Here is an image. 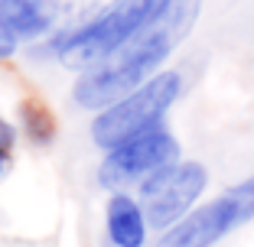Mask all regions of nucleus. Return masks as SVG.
<instances>
[{
	"instance_id": "obj_2",
	"label": "nucleus",
	"mask_w": 254,
	"mask_h": 247,
	"mask_svg": "<svg viewBox=\"0 0 254 247\" xmlns=\"http://www.w3.org/2000/svg\"><path fill=\"white\" fill-rule=\"evenodd\" d=\"M180 88H183V78L176 75V72L150 75L147 82H140L134 91H127L114 104L98 111V117L91 120V140H95L98 147L111 150V147L143 134V130L160 127V120L166 117L173 101L180 98Z\"/></svg>"
},
{
	"instance_id": "obj_9",
	"label": "nucleus",
	"mask_w": 254,
	"mask_h": 247,
	"mask_svg": "<svg viewBox=\"0 0 254 247\" xmlns=\"http://www.w3.org/2000/svg\"><path fill=\"white\" fill-rule=\"evenodd\" d=\"M20 114H23V130L30 134V140H36V143H49V140H53L56 120H53V114L46 111V107H39V104H23Z\"/></svg>"
},
{
	"instance_id": "obj_7",
	"label": "nucleus",
	"mask_w": 254,
	"mask_h": 247,
	"mask_svg": "<svg viewBox=\"0 0 254 247\" xmlns=\"http://www.w3.org/2000/svg\"><path fill=\"white\" fill-rule=\"evenodd\" d=\"M108 241L111 247H143L147 244V215L140 202H134L127 192H114L105 215Z\"/></svg>"
},
{
	"instance_id": "obj_5",
	"label": "nucleus",
	"mask_w": 254,
	"mask_h": 247,
	"mask_svg": "<svg viewBox=\"0 0 254 247\" xmlns=\"http://www.w3.org/2000/svg\"><path fill=\"white\" fill-rule=\"evenodd\" d=\"M209 186V172L202 163L192 159H173V163L153 169L140 182V208L147 215V225L170 228L176 225Z\"/></svg>"
},
{
	"instance_id": "obj_12",
	"label": "nucleus",
	"mask_w": 254,
	"mask_h": 247,
	"mask_svg": "<svg viewBox=\"0 0 254 247\" xmlns=\"http://www.w3.org/2000/svg\"><path fill=\"white\" fill-rule=\"evenodd\" d=\"M7 147H0V176H3V169H7Z\"/></svg>"
},
{
	"instance_id": "obj_4",
	"label": "nucleus",
	"mask_w": 254,
	"mask_h": 247,
	"mask_svg": "<svg viewBox=\"0 0 254 247\" xmlns=\"http://www.w3.org/2000/svg\"><path fill=\"white\" fill-rule=\"evenodd\" d=\"M254 218V176L209 205H202L199 211H186L176 225L166 228V234L157 241V247H212L225 238L228 231L241 228L245 221Z\"/></svg>"
},
{
	"instance_id": "obj_1",
	"label": "nucleus",
	"mask_w": 254,
	"mask_h": 247,
	"mask_svg": "<svg viewBox=\"0 0 254 247\" xmlns=\"http://www.w3.org/2000/svg\"><path fill=\"white\" fill-rule=\"evenodd\" d=\"M199 13L202 0H163L118 49L85 68V75L72 88V98L88 111L114 104L140 82L157 75V68L170 59V52L192 33Z\"/></svg>"
},
{
	"instance_id": "obj_10",
	"label": "nucleus",
	"mask_w": 254,
	"mask_h": 247,
	"mask_svg": "<svg viewBox=\"0 0 254 247\" xmlns=\"http://www.w3.org/2000/svg\"><path fill=\"white\" fill-rule=\"evenodd\" d=\"M16 43H20V39H16L13 33L0 23V59H10V55L16 52Z\"/></svg>"
},
{
	"instance_id": "obj_6",
	"label": "nucleus",
	"mask_w": 254,
	"mask_h": 247,
	"mask_svg": "<svg viewBox=\"0 0 254 247\" xmlns=\"http://www.w3.org/2000/svg\"><path fill=\"white\" fill-rule=\"evenodd\" d=\"M173 159H180L176 137L166 134V127H150L108 150V159L98 169V182L105 189H124Z\"/></svg>"
},
{
	"instance_id": "obj_11",
	"label": "nucleus",
	"mask_w": 254,
	"mask_h": 247,
	"mask_svg": "<svg viewBox=\"0 0 254 247\" xmlns=\"http://www.w3.org/2000/svg\"><path fill=\"white\" fill-rule=\"evenodd\" d=\"M13 143H16V130H13V124H7V120L0 117V147H7V150H10Z\"/></svg>"
},
{
	"instance_id": "obj_8",
	"label": "nucleus",
	"mask_w": 254,
	"mask_h": 247,
	"mask_svg": "<svg viewBox=\"0 0 254 247\" xmlns=\"http://www.w3.org/2000/svg\"><path fill=\"white\" fill-rule=\"evenodd\" d=\"M0 23L16 39H36L53 30V0H0Z\"/></svg>"
},
{
	"instance_id": "obj_3",
	"label": "nucleus",
	"mask_w": 254,
	"mask_h": 247,
	"mask_svg": "<svg viewBox=\"0 0 254 247\" xmlns=\"http://www.w3.org/2000/svg\"><path fill=\"white\" fill-rule=\"evenodd\" d=\"M163 0H118L114 7H108L101 16L82 23L78 30H68L53 36V43H46V49L39 52H53L65 62L68 68H91L95 62H101L111 49H118L130 33L147 20Z\"/></svg>"
}]
</instances>
